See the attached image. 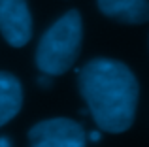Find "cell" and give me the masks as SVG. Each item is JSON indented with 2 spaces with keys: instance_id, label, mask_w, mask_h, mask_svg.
<instances>
[{
  "instance_id": "3",
  "label": "cell",
  "mask_w": 149,
  "mask_h": 147,
  "mask_svg": "<svg viewBox=\"0 0 149 147\" xmlns=\"http://www.w3.org/2000/svg\"><path fill=\"white\" fill-rule=\"evenodd\" d=\"M30 147H85L87 132L79 123L66 117H55L36 123L29 130Z\"/></svg>"
},
{
  "instance_id": "6",
  "label": "cell",
  "mask_w": 149,
  "mask_h": 147,
  "mask_svg": "<svg viewBox=\"0 0 149 147\" xmlns=\"http://www.w3.org/2000/svg\"><path fill=\"white\" fill-rule=\"evenodd\" d=\"M23 87L21 81L10 72H0V126L10 123L21 111Z\"/></svg>"
},
{
  "instance_id": "2",
  "label": "cell",
  "mask_w": 149,
  "mask_h": 147,
  "mask_svg": "<svg viewBox=\"0 0 149 147\" xmlns=\"http://www.w3.org/2000/svg\"><path fill=\"white\" fill-rule=\"evenodd\" d=\"M83 40V21L70 10L45 30L36 49V66L44 76H62L76 64Z\"/></svg>"
},
{
  "instance_id": "1",
  "label": "cell",
  "mask_w": 149,
  "mask_h": 147,
  "mask_svg": "<svg viewBox=\"0 0 149 147\" xmlns=\"http://www.w3.org/2000/svg\"><path fill=\"white\" fill-rule=\"evenodd\" d=\"M77 85L100 130L121 134L132 126L140 85L125 62L104 57L89 60L79 70Z\"/></svg>"
},
{
  "instance_id": "7",
  "label": "cell",
  "mask_w": 149,
  "mask_h": 147,
  "mask_svg": "<svg viewBox=\"0 0 149 147\" xmlns=\"http://www.w3.org/2000/svg\"><path fill=\"white\" fill-rule=\"evenodd\" d=\"M0 147H11V141L8 140L6 136H2V138H0Z\"/></svg>"
},
{
  "instance_id": "8",
  "label": "cell",
  "mask_w": 149,
  "mask_h": 147,
  "mask_svg": "<svg viewBox=\"0 0 149 147\" xmlns=\"http://www.w3.org/2000/svg\"><path fill=\"white\" fill-rule=\"evenodd\" d=\"M89 138H91L93 141H98L100 140V132H91V134H89Z\"/></svg>"
},
{
  "instance_id": "5",
  "label": "cell",
  "mask_w": 149,
  "mask_h": 147,
  "mask_svg": "<svg viewBox=\"0 0 149 147\" xmlns=\"http://www.w3.org/2000/svg\"><path fill=\"white\" fill-rule=\"evenodd\" d=\"M98 10L123 25H143L149 21V0H98Z\"/></svg>"
},
{
  "instance_id": "4",
  "label": "cell",
  "mask_w": 149,
  "mask_h": 147,
  "mask_svg": "<svg viewBox=\"0 0 149 147\" xmlns=\"http://www.w3.org/2000/svg\"><path fill=\"white\" fill-rule=\"evenodd\" d=\"M0 34L11 47H23L32 38V17L26 0H0Z\"/></svg>"
}]
</instances>
